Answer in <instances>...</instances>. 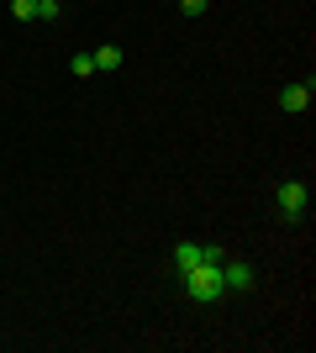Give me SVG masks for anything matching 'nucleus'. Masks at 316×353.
<instances>
[{
  "label": "nucleus",
  "instance_id": "7ed1b4c3",
  "mask_svg": "<svg viewBox=\"0 0 316 353\" xmlns=\"http://www.w3.org/2000/svg\"><path fill=\"white\" fill-rule=\"evenodd\" d=\"M222 285H227V295H242V290H253V285H258V274H253V264H232V259H222Z\"/></svg>",
  "mask_w": 316,
  "mask_h": 353
},
{
  "label": "nucleus",
  "instance_id": "6e6552de",
  "mask_svg": "<svg viewBox=\"0 0 316 353\" xmlns=\"http://www.w3.org/2000/svg\"><path fill=\"white\" fill-rule=\"evenodd\" d=\"M11 16L16 21H37V0H11Z\"/></svg>",
  "mask_w": 316,
  "mask_h": 353
},
{
  "label": "nucleus",
  "instance_id": "f257e3e1",
  "mask_svg": "<svg viewBox=\"0 0 316 353\" xmlns=\"http://www.w3.org/2000/svg\"><path fill=\"white\" fill-rule=\"evenodd\" d=\"M180 280H185V295H190V301H222V295H227L222 264H216V259H200L196 269H185Z\"/></svg>",
  "mask_w": 316,
  "mask_h": 353
},
{
  "label": "nucleus",
  "instance_id": "f03ea898",
  "mask_svg": "<svg viewBox=\"0 0 316 353\" xmlns=\"http://www.w3.org/2000/svg\"><path fill=\"white\" fill-rule=\"evenodd\" d=\"M280 211H285V221H306V211H311L306 179H280Z\"/></svg>",
  "mask_w": 316,
  "mask_h": 353
},
{
  "label": "nucleus",
  "instance_id": "0eeeda50",
  "mask_svg": "<svg viewBox=\"0 0 316 353\" xmlns=\"http://www.w3.org/2000/svg\"><path fill=\"white\" fill-rule=\"evenodd\" d=\"M63 16V0H37V21H59Z\"/></svg>",
  "mask_w": 316,
  "mask_h": 353
},
{
  "label": "nucleus",
  "instance_id": "39448f33",
  "mask_svg": "<svg viewBox=\"0 0 316 353\" xmlns=\"http://www.w3.org/2000/svg\"><path fill=\"white\" fill-rule=\"evenodd\" d=\"M90 59H95V69H101V74H116V69H121V63H127V53H121V48H116V43H105V48H95Z\"/></svg>",
  "mask_w": 316,
  "mask_h": 353
},
{
  "label": "nucleus",
  "instance_id": "1a4fd4ad",
  "mask_svg": "<svg viewBox=\"0 0 316 353\" xmlns=\"http://www.w3.org/2000/svg\"><path fill=\"white\" fill-rule=\"evenodd\" d=\"M206 6H211V0H180V11H185V16H206Z\"/></svg>",
  "mask_w": 316,
  "mask_h": 353
},
{
  "label": "nucleus",
  "instance_id": "423d86ee",
  "mask_svg": "<svg viewBox=\"0 0 316 353\" xmlns=\"http://www.w3.org/2000/svg\"><path fill=\"white\" fill-rule=\"evenodd\" d=\"M69 74H74V79H90V74H95V59H90V53H74V59H69Z\"/></svg>",
  "mask_w": 316,
  "mask_h": 353
},
{
  "label": "nucleus",
  "instance_id": "20e7f679",
  "mask_svg": "<svg viewBox=\"0 0 316 353\" xmlns=\"http://www.w3.org/2000/svg\"><path fill=\"white\" fill-rule=\"evenodd\" d=\"M311 101H316V85H311V79H306V85H285V90H280V111H290V117L311 111Z\"/></svg>",
  "mask_w": 316,
  "mask_h": 353
}]
</instances>
